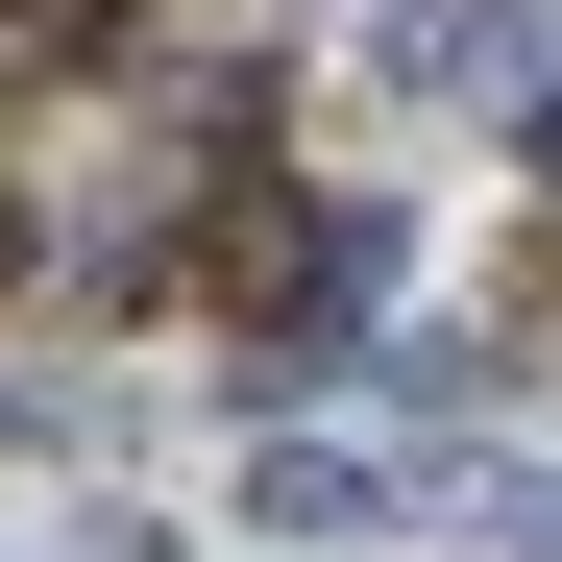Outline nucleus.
I'll return each instance as SVG.
<instances>
[{"label": "nucleus", "instance_id": "obj_5", "mask_svg": "<svg viewBox=\"0 0 562 562\" xmlns=\"http://www.w3.org/2000/svg\"><path fill=\"white\" fill-rule=\"evenodd\" d=\"M25 269H49V196H25V171H0V294H25Z\"/></svg>", "mask_w": 562, "mask_h": 562}, {"label": "nucleus", "instance_id": "obj_4", "mask_svg": "<svg viewBox=\"0 0 562 562\" xmlns=\"http://www.w3.org/2000/svg\"><path fill=\"white\" fill-rule=\"evenodd\" d=\"M0 49H123V0H0Z\"/></svg>", "mask_w": 562, "mask_h": 562}, {"label": "nucleus", "instance_id": "obj_3", "mask_svg": "<svg viewBox=\"0 0 562 562\" xmlns=\"http://www.w3.org/2000/svg\"><path fill=\"white\" fill-rule=\"evenodd\" d=\"M538 49V0H392V74H416V99H440V74H514Z\"/></svg>", "mask_w": 562, "mask_h": 562}, {"label": "nucleus", "instance_id": "obj_7", "mask_svg": "<svg viewBox=\"0 0 562 562\" xmlns=\"http://www.w3.org/2000/svg\"><path fill=\"white\" fill-rule=\"evenodd\" d=\"M514 147H538V196H562V99H538V123H514Z\"/></svg>", "mask_w": 562, "mask_h": 562}, {"label": "nucleus", "instance_id": "obj_6", "mask_svg": "<svg viewBox=\"0 0 562 562\" xmlns=\"http://www.w3.org/2000/svg\"><path fill=\"white\" fill-rule=\"evenodd\" d=\"M490 538H514V562H562V490H490Z\"/></svg>", "mask_w": 562, "mask_h": 562}, {"label": "nucleus", "instance_id": "obj_1", "mask_svg": "<svg viewBox=\"0 0 562 562\" xmlns=\"http://www.w3.org/2000/svg\"><path fill=\"white\" fill-rule=\"evenodd\" d=\"M392 269H416V221H392V196H318L294 245H245V416H269V392H318V367H367Z\"/></svg>", "mask_w": 562, "mask_h": 562}, {"label": "nucleus", "instance_id": "obj_2", "mask_svg": "<svg viewBox=\"0 0 562 562\" xmlns=\"http://www.w3.org/2000/svg\"><path fill=\"white\" fill-rule=\"evenodd\" d=\"M245 490H269V538H392L416 464H392V440H245Z\"/></svg>", "mask_w": 562, "mask_h": 562}, {"label": "nucleus", "instance_id": "obj_8", "mask_svg": "<svg viewBox=\"0 0 562 562\" xmlns=\"http://www.w3.org/2000/svg\"><path fill=\"white\" fill-rule=\"evenodd\" d=\"M0 440H49V416H25V392H0Z\"/></svg>", "mask_w": 562, "mask_h": 562}]
</instances>
